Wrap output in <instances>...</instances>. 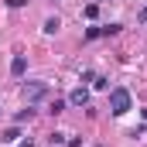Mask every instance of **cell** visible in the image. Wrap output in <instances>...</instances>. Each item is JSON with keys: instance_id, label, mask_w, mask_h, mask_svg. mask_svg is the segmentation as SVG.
<instances>
[{"instance_id": "6da1fadb", "label": "cell", "mask_w": 147, "mask_h": 147, "mask_svg": "<svg viewBox=\"0 0 147 147\" xmlns=\"http://www.w3.org/2000/svg\"><path fill=\"white\" fill-rule=\"evenodd\" d=\"M130 110H134V103H130V92H127L123 86L110 89V113H113V116H127Z\"/></svg>"}, {"instance_id": "7a4b0ae2", "label": "cell", "mask_w": 147, "mask_h": 147, "mask_svg": "<svg viewBox=\"0 0 147 147\" xmlns=\"http://www.w3.org/2000/svg\"><path fill=\"white\" fill-rule=\"evenodd\" d=\"M48 96V82H24V99L28 103H38Z\"/></svg>"}, {"instance_id": "3957f363", "label": "cell", "mask_w": 147, "mask_h": 147, "mask_svg": "<svg viewBox=\"0 0 147 147\" xmlns=\"http://www.w3.org/2000/svg\"><path fill=\"white\" fill-rule=\"evenodd\" d=\"M69 103H72V106H89V89H82V86L72 89V92H69Z\"/></svg>"}, {"instance_id": "277c9868", "label": "cell", "mask_w": 147, "mask_h": 147, "mask_svg": "<svg viewBox=\"0 0 147 147\" xmlns=\"http://www.w3.org/2000/svg\"><path fill=\"white\" fill-rule=\"evenodd\" d=\"M28 72V58L24 55H14V62H10V75H24Z\"/></svg>"}, {"instance_id": "5b68a950", "label": "cell", "mask_w": 147, "mask_h": 147, "mask_svg": "<svg viewBox=\"0 0 147 147\" xmlns=\"http://www.w3.org/2000/svg\"><path fill=\"white\" fill-rule=\"evenodd\" d=\"M17 137H21V130H17V127H10V130H3V134H0V144H14Z\"/></svg>"}, {"instance_id": "8992f818", "label": "cell", "mask_w": 147, "mask_h": 147, "mask_svg": "<svg viewBox=\"0 0 147 147\" xmlns=\"http://www.w3.org/2000/svg\"><path fill=\"white\" fill-rule=\"evenodd\" d=\"M58 28H62V21H58V17H48V21H45V34H55Z\"/></svg>"}, {"instance_id": "52a82bcc", "label": "cell", "mask_w": 147, "mask_h": 147, "mask_svg": "<svg viewBox=\"0 0 147 147\" xmlns=\"http://www.w3.org/2000/svg\"><path fill=\"white\" fill-rule=\"evenodd\" d=\"M123 31V24H103V38H110V34H120Z\"/></svg>"}, {"instance_id": "ba28073f", "label": "cell", "mask_w": 147, "mask_h": 147, "mask_svg": "<svg viewBox=\"0 0 147 147\" xmlns=\"http://www.w3.org/2000/svg\"><path fill=\"white\" fill-rule=\"evenodd\" d=\"M31 116H34V110H31V103H28V110H21L14 120H17V123H24V120H31Z\"/></svg>"}, {"instance_id": "9c48e42d", "label": "cell", "mask_w": 147, "mask_h": 147, "mask_svg": "<svg viewBox=\"0 0 147 147\" xmlns=\"http://www.w3.org/2000/svg\"><path fill=\"white\" fill-rule=\"evenodd\" d=\"M96 38H103V28H89L86 31V41H96Z\"/></svg>"}, {"instance_id": "30bf717a", "label": "cell", "mask_w": 147, "mask_h": 147, "mask_svg": "<svg viewBox=\"0 0 147 147\" xmlns=\"http://www.w3.org/2000/svg\"><path fill=\"white\" fill-rule=\"evenodd\" d=\"M82 14H86V17H89V21H92V17H96V14H99V7H96V3H86V10H82Z\"/></svg>"}, {"instance_id": "8fae6325", "label": "cell", "mask_w": 147, "mask_h": 147, "mask_svg": "<svg viewBox=\"0 0 147 147\" xmlns=\"http://www.w3.org/2000/svg\"><path fill=\"white\" fill-rule=\"evenodd\" d=\"M92 86H96V89H110V79H103V75H96V79H92Z\"/></svg>"}, {"instance_id": "7c38bea8", "label": "cell", "mask_w": 147, "mask_h": 147, "mask_svg": "<svg viewBox=\"0 0 147 147\" xmlns=\"http://www.w3.org/2000/svg\"><path fill=\"white\" fill-rule=\"evenodd\" d=\"M48 140H51V147H58V144H65V134H51Z\"/></svg>"}, {"instance_id": "4fadbf2b", "label": "cell", "mask_w": 147, "mask_h": 147, "mask_svg": "<svg viewBox=\"0 0 147 147\" xmlns=\"http://www.w3.org/2000/svg\"><path fill=\"white\" fill-rule=\"evenodd\" d=\"M62 110H65V103H62V99H55V103L48 106V113H62Z\"/></svg>"}, {"instance_id": "5bb4252c", "label": "cell", "mask_w": 147, "mask_h": 147, "mask_svg": "<svg viewBox=\"0 0 147 147\" xmlns=\"http://www.w3.org/2000/svg\"><path fill=\"white\" fill-rule=\"evenodd\" d=\"M3 3H7V7H24L28 0H3Z\"/></svg>"}, {"instance_id": "9a60e30c", "label": "cell", "mask_w": 147, "mask_h": 147, "mask_svg": "<svg viewBox=\"0 0 147 147\" xmlns=\"http://www.w3.org/2000/svg\"><path fill=\"white\" fill-rule=\"evenodd\" d=\"M137 17H140V24H147V7L140 10V14H137Z\"/></svg>"}, {"instance_id": "2e32d148", "label": "cell", "mask_w": 147, "mask_h": 147, "mask_svg": "<svg viewBox=\"0 0 147 147\" xmlns=\"http://www.w3.org/2000/svg\"><path fill=\"white\" fill-rule=\"evenodd\" d=\"M140 116H144V120H147V106H144V110H140Z\"/></svg>"}]
</instances>
